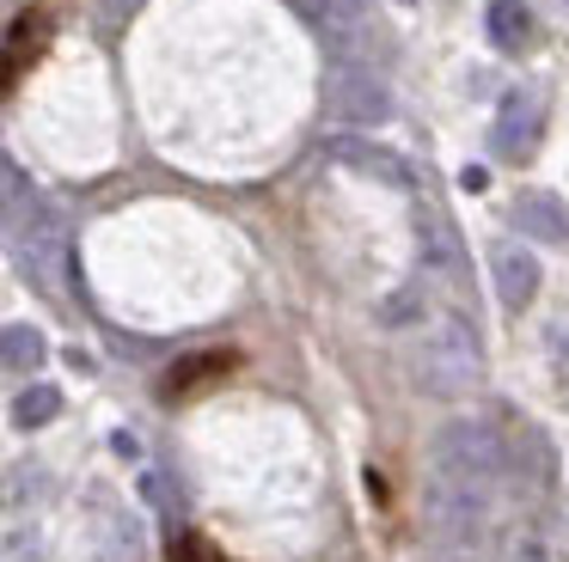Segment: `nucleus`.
<instances>
[{"label":"nucleus","instance_id":"1","mask_svg":"<svg viewBox=\"0 0 569 562\" xmlns=\"http://www.w3.org/2000/svg\"><path fill=\"white\" fill-rule=\"evenodd\" d=\"M532 141H539V98L532 92H515L496 117V153L502 159H527Z\"/></svg>","mask_w":569,"mask_h":562},{"label":"nucleus","instance_id":"2","mask_svg":"<svg viewBox=\"0 0 569 562\" xmlns=\"http://www.w3.org/2000/svg\"><path fill=\"white\" fill-rule=\"evenodd\" d=\"M43 43H50V19H43V12H19L13 37H7V92L26 80V68L43 56Z\"/></svg>","mask_w":569,"mask_h":562},{"label":"nucleus","instance_id":"3","mask_svg":"<svg viewBox=\"0 0 569 562\" xmlns=\"http://www.w3.org/2000/svg\"><path fill=\"white\" fill-rule=\"evenodd\" d=\"M515 220H520V232H527V239L563 244V251H569V208L557 202V195H527V202L515 208Z\"/></svg>","mask_w":569,"mask_h":562},{"label":"nucleus","instance_id":"4","mask_svg":"<svg viewBox=\"0 0 569 562\" xmlns=\"http://www.w3.org/2000/svg\"><path fill=\"white\" fill-rule=\"evenodd\" d=\"M233 373V354H190L184 367H172V373L160 379V398H190V391L214 385V379Z\"/></svg>","mask_w":569,"mask_h":562},{"label":"nucleus","instance_id":"5","mask_svg":"<svg viewBox=\"0 0 569 562\" xmlns=\"http://www.w3.org/2000/svg\"><path fill=\"white\" fill-rule=\"evenodd\" d=\"M496 288H502L508 305H527L532 288H539V269H532V257L515 251V244H502V251H496Z\"/></svg>","mask_w":569,"mask_h":562},{"label":"nucleus","instance_id":"6","mask_svg":"<svg viewBox=\"0 0 569 562\" xmlns=\"http://www.w3.org/2000/svg\"><path fill=\"white\" fill-rule=\"evenodd\" d=\"M490 37H496V49L515 56V49L532 37V12L520 7V0H490Z\"/></svg>","mask_w":569,"mask_h":562},{"label":"nucleus","instance_id":"7","mask_svg":"<svg viewBox=\"0 0 569 562\" xmlns=\"http://www.w3.org/2000/svg\"><path fill=\"white\" fill-rule=\"evenodd\" d=\"M38 361H43V337L26 324H13L7 330V367H38Z\"/></svg>","mask_w":569,"mask_h":562},{"label":"nucleus","instance_id":"8","mask_svg":"<svg viewBox=\"0 0 569 562\" xmlns=\"http://www.w3.org/2000/svg\"><path fill=\"white\" fill-rule=\"evenodd\" d=\"M337 153H343V159H356L361 171H380L386 183H405V165H398V159H386V153H368V147H356V141H343Z\"/></svg>","mask_w":569,"mask_h":562},{"label":"nucleus","instance_id":"9","mask_svg":"<svg viewBox=\"0 0 569 562\" xmlns=\"http://www.w3.org/2000/svg\"><path fill=\"white\" fill-rule=\"evenodd\" d=\"M56 403H62V398H56L50 385H31L26 398L13 403V415H19V422H26V428H31V422H50V415H56Z\"/></svg>","mask_w":569,"mask_h":562},{"label":"nucleus","instance_id":"10","mask_svg":"<svg viewBox=\"0 0 569 562\" xmlns=\"http://www.w3.org/2000/svg\"><path fill=\"white\" fill-rule=\"evenodd\" d=\"M172 562H227V550L214 544V538H202V532H184L172 544Z\"/></svg>","mask_w":569,"mask_h":562}]
</instances>
